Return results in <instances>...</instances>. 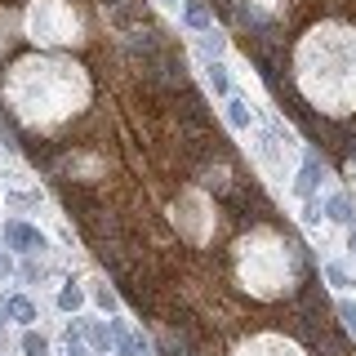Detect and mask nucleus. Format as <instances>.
I'll list each match as a JSON object with an SVG mask.
<instances>
[{
    "instance_id": "nucleus-1",
    "label": "nucleus",
    "mask_w": 356,
    "mask_h": 356,
    "mask_svg": "<svg viewBox=\"0 0 356 356\" xmlns=\"http://www.w3.org/2000/svg\"><path fill=\"white\" fill-rule=\"evenodd\" d=\"M36 40H76V18L63 0H31L27 9Z\"/></svg>"
},
{
    "instance_id": "nucleus-2",
    "label": "nucleus",
    "mask_w": 356,
    "mask_h": 356,
    "mask_svg": "<svg viewBox=\"0 0 356 356\" xmlns=\"http://www.w3.org/2000/svg\"><path fill=\"white\" fill-rule=\"evenodd\" d=\"M5 241L9 245H14V250H22V254H31V250H44V236H40V232L36 227H27V222H9V227H5Z\"/></svg>"
},
{
    "instance_id": "nucleus-3",
    "label": "nucleus",
    "mask_w": 356,
    "mask_h": 356,
    "mask_svg": "<svg viewBox=\"0 0 356 356\" xmlns=\"http://www.w3.org/2000/svg\"><path fill=\"white\" fill-rule=\"evenodd\" d=\"M321 178H325L321 161H316V156H307V161H303V174H298V183H294V192L303 196V200H312V196H316V187H321Z\"/></svg>"
},
{
    "instance_id": "nucleus-4",
    "label": "nucleus",
    "mask_w": 356,
    "mask_h": 356,
    "mask_svg": "<svg viewBox=\"0 0 356 356\" xmlns=\"http://www.w3.org/2000/svg\"><path fill=\"white\" fill-rule=\"evenodd\" d=\"M183 18H187V27H192V31H200V36L214 31V18H209V9L200 5V0H183Z\"/></svg>"
},
{
    "instance_id": "nucleus-5",
    "label": "nucleus",
    "mask_w": 356,
    "mask_h": 356,
    "mask_svg": "<svg viewBox=\"0 0 356 356\" xmlns=\"http://www.w3.org/2000/svg\"><path fill=\"white\" fill-rule=\"evenodd\" d=\"M330 218L334 222H348V227H356V205H352V200L348 196H330Z\"/></svg>"
},
{
    "instance_id": "nucleus-6",
    "label": "nucleus",
    "mask_w": 356,
    "mask_h": 356,
    "mask_svg": "<svg viewBox=\"0 0 356 356\" xmlns=\"http://www.w3.org/2000/svg\"><path fill=\"white\" fill-rule=\"evenodd\" d=\"M205 81H209V89H214L218 98H227L232 81H227V67H222V63H205Z\"/></svg>"
},
{
    "instance_id": "nucleus-7",
    "label": "nucleus",
    "mask_w": 356,
    "mask_h": 356,
    "mask_svg": "<svg viewBox=\"0 0 356 356\" xmlns=\"http://www.w3.org/2000/svg\"><path fill=\"white\" fill-rule=\"evenodd\" d=\"M5 312H9V316H14V321H22V325H31V321H36V303H31V298H9V303H5Z\"/></svg>"
},
{
    "instance_id": "nucleus-8",
    "label": "nucleus",
    "mask_w": 356,
    "mask_h": 356,
    "mask_svg": "<svg viewBox=\"0 0 356 356\" xmlns=\"http://www.w3.org/2000/svg\"><path fill=\"white\" fill-rule=\"evenodd\" d=\"M250 103H241V98H227V125L232 129H250Z\"/></svg>"
},
{
    "instance_id": "nucleus-9",
    "label": "nucleus",
    "mask_w": 356,
    "mask_h": 356,
    "mask_svg": "<svg viewBox=\"0 0 356 356\" xmlns=\"http://www.w3.org/2000/svg\"><path fill=\"white\" fill-rule=\"evenodd\" d=\"M81 303H85V294H81V289H76V285H67L63 294H58V307H63V312H76Z\"/></svg>"
},
{
    "instance_id": "nucleus-10",
    "label": "nucleus",
    "mask_w": 356,
    "mask_h": 356,
    "mask_svg": "<svg viewBox=\"0 0 356 356\" xmlns=\"http://www.w3.org/2000/svg\"><path fill=\"white\" fill-rule=\"evenodd\" d=\"M22 352H27V356H44L49 348H44V339H40V334H27V339H22Z\"/></svg>"
},
{
    "instance_id": "nucleus-11",
    "label": "nucleus",
    "mask_w": 356,
    "mask_h": 356,
    "mask_svg": "<svg viewBox=\"0 0 356 356\" xmlns=\"http://www.w3.org/2000/svg\"><path fill=\"white\" fill-rule=\"evenodd\" d=\"M325 276L334 281V289H348V272H343L339 263H330V267H325Z\"/></svg>"
},
{
    "instance_id": "nucleus-12",
    "label": "nucleus",
    "mask_w": 356,
    "mask_h": 356,
    "mask_svg": "<svg viewBox=\"0 0 356 356\" xmlns=\"http://www.w3.org/2000/svg\"><path fill=\"white\" fill-rule=\"evenodd\" d=\"M339 316L348 321V330L356 334V303H339Z\"/></svg>"
},
{
    "instance_id": "nucleus-13",
    "label": "nucleus",
    "mask_w": 356,
    "mask_h": 356,
    "mask_svg": "<svg viewBox=\"0 0 356 356\" xmlns=\"http://www.w3.org/2000/svg\"><path fill=\"white\" fill-rule=\"evenodd\" d=\"M94 298H98V307H116V294L103 285V289H94Z\"/></svg>"
},
{
    "instance_id": "nucleus-14",
    "label": "nucleus",
    "mask_w": 356,
    "mask_h": 356,
    "mask_svg": "<svg viewBox=\"0 0 356 356\" xmlns=\"http://www.w3.org/2000/svg\"><path fill=\"white\" fill-rule=\"evenodd\" d=\"M14 272V259H9V254H0V276H9Z\"/></svg>"
},
{
    "instance_id": "nucleus-15",
    "label": "nucleus",
    "mask_w": 356,
    "mask_h": 356,
    "mask_svg": "<svg viewBox=\"0 0 356 356\" xmlns=\"http://www.w3.org/2000/svg\"><path fill=\"white\" fill-rule=\"evenodd\" d=\"M348 254L356 259V227H352V236H348Z\"/></svg>"
},
{
    "instance_id": "nucleus-16",
    "label": "nucleus",
    "mask_w": 356,
    "mask_h": 356,
    "mask_svg": "<svg viewBox=\"0 0 356 356\" xmlns=\"http://www.w3.org/2000/svg\"><path fill=\"white\" fill-rule=\"evenodd\" d=\"M161 5H178V0H161Z\"/></svg>"
}]
</instances>
